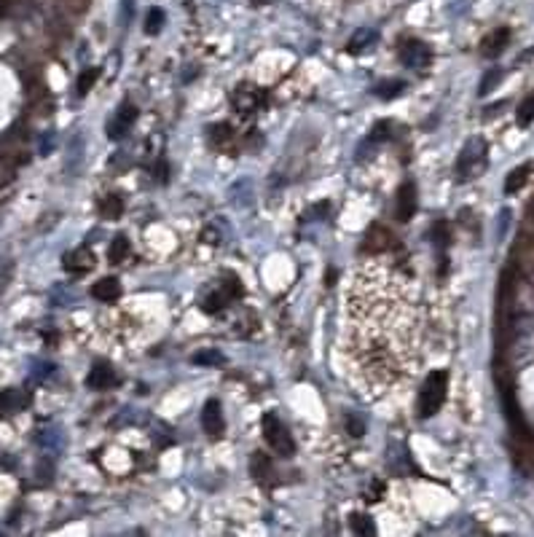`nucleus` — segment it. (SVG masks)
<instances>
[{"instance_id":"obj_1","label":"nucleus","mask_w":534,"mask_h":537,"mask_svg":"<svg viewBox=\"0 0 534 537\" xmlns=\"http://www.w3.org/2000/svg\"><path fill=\"white\" fill-rule=\"evenodd\" d=\"M419 298L411 280L392 268L371 266L357 274L349 295V349L365 384H392L413 371Z\"/></svg>"},{"instance_id":"obj_2","label":"nucleus","mask_w":534,"mask_h":537,"mask_svg":"<svg viewBox=\"0 0 534 537\" xmlns=\"http://www.w3.org/2000/svg\"><path fill=\"white\" fill-rule=\"evenodd\" d=\"M446 390H449V374L446 371H432L425 379V384L419 390V403H416V411L422 419H430L432 414H437V408L446 401Z\"/></svg>"},{"instance_id":"obj_3","label":"nucleus","mask_w":534,"mask_h":537,"mask_svg":"<svg viewBox=\"0 0 534 537\" xmlns=\"http://www.w3.org/2000/svg\"><path fill=\"white\" fill-rule=\"evenodd\" d=\"M486 167V143L484 140H470L467 146L462 148L459 153V161H457V180H470V178H475L478 172Z\"/></svg>"},{"instance_id":"obj_4","label":"nucleus","mask_w":534,"mask_h":537,"mask_svg":"<svg viewBox=\"0 0 534 537\" xmlns=\"http://www.w3.org/2000/svg\"><path fill=\"white\" fill-rule=\"evenodd\" d=\"M263 435H266V443L277 454H285V457H290V454L295 452V443H293L290 433H288V428L282 425V419L277 414H266V416H263Z\"/></svg>"},{"instance_id":"obj_5","label":"nucleus","mask_w":534,"mask_h":537,"mask_svg":"<svg viewBox=\"0 0 534 537\" xmlns=\"http://www.w3.org/2000/svg\"><path fill=\"white\" fill-rule=\"evenodd\" d=\"M134 119H137V108H134L132 102H121V108L116 110V116H113L108 121V126H105L110 140H121L124 134L132 129Z\"/></svg>"},{"instance_id":"obj_6","label":"nucleus","mask_w":534,"mask_h":537,"mask_svg":"<svg viewBox=\"0 0 534 537\" xmlns=\"http://www.w3.org/2000/svg\"><path fill=\"white\" fill-rule=\"evenodd\" d=\"M430 60H432V51L427 49V43H422V40H405V43H403V49H400L403 65L422 70V67L430 65Z\"/></svg>"},{"instance_id":"obj_7","label":"nucleus","mask_w":534,"mask_h":537,"mask_svg":"<svg viewBox=\"0 0 534 537\" xmlns=\"http://www.w3.org/2000/svg\"><path fill=\"white\" fill-rule=\"evenodd\" d=\"M116 381H119L116 371L108 363H97L89 371V376H86V387H92V390H110Z\"/></svg>"},{"instance_id":"obj_8","label":"nucleus","mask_w":534,"mask_h":537,"mask_svg":"<svg viewBox=\"0 0 534 537\" xmlns=\"http://www.w3.org/2000/svg\"><path fill=\"white\" fill-rule=\"evenodd\" d=\"M202 428L207 435H220L223 433V414H220V403L218 401H207L202 408Z\"/></svg>"},{"instance_id":"obj_9","label":"nucleus","mask_w":534,"mask_h":537,"mask_svg":"<svg viewBox=\"0 0 534 537\" xmlns=\"http://www.w3.org/2000/svg\"><path fill=\"white\" fill-rule=\"evenodd\" d=\"M92 266H94V256H92L89 247H78V250L65 256V268H67L70 274H84V271H89Z\"/></svg>"},{"instance_id":"obj_10","label":"nucleus","mask_w":534,"mask_h":537,"mask_svg":"<svg viewBox=\"0 0 534 537\" xmlns=\"http://www.w3.org/2000/svg\"><path fill=\"white\" fill-rule=\"evenodd\" d=\"M508 38H510L508 27H499V30H494L489 38H484V43H481V54L489 57V60L499 57V54L505 51V46H508Z\"/></svg>"},{"instance_id":"obj_11","label":"nucleus","mask_w":534,"mask_h":537,"mask_svg":"<svg viewBox=\"0 0 534 537\" xmlns=\"http://www.w3.org/2000/svg\"><path fill=\"white\" fill-rule=\"evenodd\" d=\"M416 212V188H413V183H403L400 191H398V210H395V215H398V220H408Z\"/></svg>"},{"instance_id":"obj_12","label":"nucleus","mask_w":534,"mask_h":537,"mask_svg":"<svg viewBox=\"0 0 534 537\" xmlns=\"http://www.w3.org/2000/svg\"><path fill=\"white\" fill-rule=\"evenodd\" d=\"M27 403H30V395L25 390H3L0 392V414H16Z\"/></svg>"},{"instance_id":"obj_13","label":"nucleus","mask_w":534,"mask_h":537,"mask_svg":"<svg viewBox=\"0 0 534 537\" xmlns=\"http://www.w3.org/2000/svg\"><path fill=\"white\" fill-rule=\"evenodd\" d=\"M92 295H94L97 301L110 304V301H116V298L121 295V282L116 280V277H102L99 282L92 285Z\"/></svg>"},{"instance_id":"obj_14","label":"nucleus","mask_w":534,"mask_h":537,"mask_svg":"<svg viewBox=\"0 0 534 537\" xmlns=\"http://www.w3.org/2000/svg\"><path fill=\"white\" fill-rule=\"evenodd\" d=\"M376 40V30H368V27H360L357 33H354L352 38H349V46L347 49L352 51V54H360L363 49H368L371 43Z\"/></svg>"},{"instance_id":"obj_15","label":"nucleus","mask_w":534,"mask_h":537,"mask_svg":"<svg viewBox=\"0 0 534 537\" xmlns=\"http://www.w3.org/2000/svg\"><path fill=\"white\" fill-rule=\"evenodd\" d=\"M126 256H129V242H126V237H124V234L113 237V242H110V247H108L110 264H121Z\"/></svg>"},{"instance_id":"obj_16","label":"nucleus","mask_w":534,"mask_h":537,"mask_svg":"<svg viewBox=\"0 0 534 537\" xmlns=\"http://www.w3.org/2000/svg\"><path fill=\"white\" fill-rule=\"evenodd\" d=\"M250 470H253V476L258 478V481H268V478L274 476L271 462H268V457H263V454H255L253 462H250Z\"/></svg>"},{"instance_id":"obj_17","label":"nucleus","mask_w":534,"mask_h":537,"mask_svg":"<svg viewBox=\"0 0 534 537\" xmlns=\"http://www.w3.org/2000/svg\"><path fill=\"white\" fill-rule=\"evenodd\" d=\"M349 526H352L354 535H374V532H376V524H374L371 516H365V513H354L352 519H349Z\"/></svg>"},{"instance_id":"obj_18","label":"nucleus","mask_w":534,"mask_h":537,"mask_svg":"<svg viewBox=\"0 0 534 537\" xmlns=\"http://www.w3.org/2000/svg\"><path fill=\"white\" fill-rule=\"evenodd\" d=\"M499 81H502V70H499V67H491V70H489V73H486L484 78H481V86H478V94H481V97H486V94H491V92L497 89Z\"/></svg>"},{"instance_id":"obj_19","label":"nucleus","mask_w":534,"mask_h":537,"mask_svg":"<svg viewBox=\"0 0 534 537\" xmlns=\"http://www.w3.org/2000/svg\"><path fill=\"white\" fill-rule=\"evenodd\" d=\"M526 175H529V167H516V170L510 172L508 180H505V194H516L526 183Z\"/></svg>"},{"instance_id":"obj_20","label":"nucleus","mask_w":534,"mask_h":537,"mask_svg":"<svg viewBox=\"0 0 534 537\" xmlns=\"http://www.w3.org/2000/svg\"><path fill=\"white\" fill-rule=\"evenodd\" d=\"M121 212H124L121 196H116V194L105 196V202H102V215L110 220H116V218H121Z\"/></svg>"},{"instance_id":"obj_21","label":"nucleus","mask_w":534,"mask_h":537,"mask_svg":"<svg viewBox=\"0 0 534 537\" xmlns=\"http://www.w3.org/2000/svg\"><path fill=\"white\" fill-rule=\"evenodd\" d=\"M191 360H194L196 366H220V363H223V354H220L218 349H205V352H196Z\"/></svg>"},{"instance_id":"obj_22","label":"nucleus","mask_w":534,"mask_h":537,"mask_svg":"<svg viewBox=\"0 0 534 537\" xmlns=\"http://www.w3.org/2000/svg\"><path fill=\"white\" fill-rule=\"evenodd\" d=\"M403 89H405V84H403V81H389V84H378L376 86V97L392 99V97H398Z\"/></svg>"},{"instance_id":"obj_23","label":"nucleus","mask_w":534,"mask_h":537,"mask_svg":"<svg viewBox=\"0 0 534 537\" xmlns=\"http://www.w3.org/2000/svg\"><path fill=\"white\" fill-rule=\"evenodd\" d=\"M516 119H518V124H521V126H529V124L534 121V94H532V97L523 99L521 108H518V113H516Z\"/></svg>"},{"instance_id":"obj_24","label":"nucleus","mask_w":534,"mask_h":537,"mask_svg":"<svg viewBox=\"0 0 534 537\" xmlns=\"http://www.w3.org/2000/svg\"><path fill=\"white\" fill-rule=\"evenodd\" d=\"M161 25H164V11L161 9H151L146 19V33L148 36H156L158 30H161Z\"/></svg>"},{"instance_id":"obj_25","label":"nucleus","mask_w":534,"mask_h":537,"mask_svg":"<svg viewBox=\"0 0 534 537\" xmlns=\"http://www.w3.org/2000/svg\"><path fill=\"white\" fill-rule=\"evenodd\" d=\"M255 99H258L255 94H247L244 89H239V92H234L231 102H234V108H236V110H244V113H247V110H253Z\"/></svg>"},{"instance_id":"obj_26","label":"nucleus","mask_w":534,"mask_h":537,"mask_svg":"<svg viewBox=\"0 0 534 537\" xmlns=\"http://www.w3.org/2000/svg\"><path fill=\"white\" fill-rule=\"evenodd\" d=\"M97 75H99L97 67H92V70H84V73H81V78H78V94H81V97H84L86 92H89V89L94 86Z\"/></svg>"},{"instance_id":"obj_27","label":"nucleus","mask_w":534,"mask_h":537,"mask_svg":"<svg viewBox=\"0 0 534 537\" xmlns=\"http://www.w3.org/2000/svg\"><path fill=\"white\" fill-rule=\"evenodd\" d=\"M11 274H13V261L11 258H0V293L9 288Z\"/></svg>"},{"instance_id":"obj_28","label":"nucleus","mask_w":534,"mask_h":537,"mask_svg":"<svg viewBox=\"0 0 534 537\" xmlns=\"http://www.w3.org/2000/svg\"><path fill=\"white\" fill-rule=\"evenodd\" d=\"M430 237H432V239H435V244H437V247H440V250H443V247H446V244H449V226H446V223H443V220H437V223H435V229H432V232H430Z\"/></svg>"},{"instance_id":"obj_29","label":"nucleus","mask_w":534,"mask_h":537,"mask_svg":"<svg viewBox=\"0 0 534 537\" xmlns=\"http://www.w3.org/2000/svg\"><path fill=\"white\" fill-rule=\"evenodd\" d=\"M347 433H352L354 438H360L365 433V422L357 414H349L347 416Z\"/></svg>"},{"instance_id":"obj_30","label":"nucleus","mask_w":534,"mask_h":537,"mask_svg":"<svg viewBox=\"0 0 534 537\" xmlns=\"http://www.w3.org/2000/svg\"><path fill=\"white\" fill-rule=\"evenodd\" d=\"M389 137V124L387 121H378L376 126H374V134H371V140L374 143H378V140H387Z\"/></svg>"},{"instance_id":"obj_31","label":"nucleus","mask_w":534,"mask_h":537,"mask_svg":"<svg viewBox=\"0 0 534 537\" xmlns=\"http://www.w3.org/2000/svg\"><path fill=\"white\" fill-rule=\"evenodd\" d=\"M167 172H170V167H167V161L158 159V161H156V167H153V175H156L158 183H167Z\"/></svg>"},{"instance_id":"obj_32","label":"nucleus","mask_w":534,"mask_h":537,"mask_svg":"<svg viewBox=\"0 0 534 537\" xmlns=\"http://www.w3.org/2000/svg\"><path fill=\"white\" fill-rule=\"evenodd\" d=\"M202 239H205L207 244H218V242H220V234L215 232V229H205V234H202Z\"/></svg>"},{"instance_id":"obj_33","label":"nucleus","mask_w":534,"mask_h":537,"mask_svg":"<svg viewBox=\"0 0 534 537\" xmlns=\"http://www.w3.org/2000/svg\"><path fill=\"white\" fill-rule=\"evenodd\" d=\"M121 9H124V22H129V13L134 9V0H121Z\"/></svg>"},{"instance_id":"obj_34","label":"nucleus","mask_w":534,"mask_h":537,"mask_svg":"<svg viewBox=\"0 0 534 537\" xmlns=\"http://www.w3.org/2000/svg\"><path fill=\"white\" fill-rule=\"evenodd\" d=\"M510 223V210H502V220H499V237L505 234V229H508Z\"/></svg>"},{"instance_id":"obj_35","label":"nucleus","mask_w":534,"mask_h":537,"mask_svg":"<svg viewBox=\"0 0 534 537\" xmlns=\"http://www.w3.org/2000/svg\"><path fill=\"white\" fill-rule=\"evenodd\" d=\"M258 3H274V0H258Z\"/></svg>"}]
</instances>
